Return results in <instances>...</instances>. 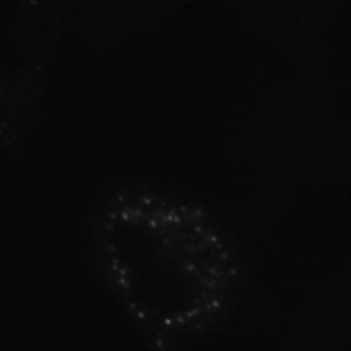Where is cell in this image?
I'll use <instances>...</instances> for the list:
<instances>
[{"instance_id":"cell-1","label":"cell","mask_w":351,"mask_h":351,"mask_svg":"<svg viewBox=\"0 0 351 351\" xmlns=\"http://www.w3.org/2000/svg\"><path fill=\"white\" fill-rule=\"evenodd\" d=\"M89 247L117 304L160 345L218 324L242 288V261L218 218L156 189L106 195L93 215Z\"/></svg>"}]
</instances>
